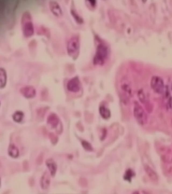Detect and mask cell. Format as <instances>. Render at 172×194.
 <instances>
[{
	"mask_svg": "<svg viewBox=\"0 0 172 194\" xmlns=\"http://www.w3.org/2000/svg\"><path fill=\"white\" fill-rule=\"evenodd\" d=\"M18 1L9 0L1 1L0 2V20L1 24L11 27L15 21V13Z\"/></svg>",
	"mask_w": 172,
	"mask_h": 194,
	"instance_id": "6da1fadb",
	"label": "cell"
},
{
	"mask_svg": "<svg viewBox=\"0 0 172 194\" xmlns=\"http://www.w3.org/2000/svg\"><path fill=\"white\" fill-rule=\"evenodd\" d=\"M21 23L24 35L27 37L32 36L34 33V27L31 16L29 12L26 11L23 13Z\"/></svg>",
	"mask_w": 172,
	"mask_h": 194,
	"instance_id": "7a4b0ae2",
	"label": "cell"
},
{
	"mask_svg": "<svg viewBox=\"0 0 172 194\" xmlns=\"http://www.w3.org/2000/svg\"><path fill=\"white\" fill-rule=\"evenodd\" d=\"M108 47L103 44H100L97 47L93 60L94 65H102L106 63L109 56Z\"/></svg>",
	"mask_w": 172,
	"mask_h": 194,
	"instance_id": "3957f363",
	"label": "cell"
},
{
	"mask_svg": "<svg viewBox=\"0 0 172 194\" xmlns=\"http://www.w3.org/2000/svg\"><path fill=\"white\" fill-rule=\"evenodd\" d=\"M80 42L78 36H73L68 40L67 44V51L71 57L76 58L78 56L79 51Z\"/></svg>",
	"mask_w": 172,
	"mask_h": 194,
	"instance_id": "277c9868",
	"label": "cell"
},
{
	"mask_svg": "<svg viewBox=\"0 0 172 194\" xmlns=\"http://www.w3.org/2000/svg\"><path fill=\"white\" fill-rule=\"evenodd\" d=\"M133 114L137 122L140 125H144L147 121V116L144 109L137 102L135 103Z\"/></svg>",
	"mask_w": 172,
	"mask_h": 194,
	"instance_id": "5b68a950",
	"label": "cell"
},
{
	"mask_svg": "<svg viewBox=\"0 0 172 194\" xmlns=\"http://www.w3.org/2000/svg\"><path fill=\"white\" fill-rule=\"evenodd\" d=\"M151 86L154 92L158 94L163 93L164 89V85L163 80L159 77H153L151 81Z\"/></svg>",
	"mask_w": 172,
	"mask_h": 194,
	"instance_id": "8992f818",
	"label": "cell"
},
{
	"mask_svg": "<svg viewBox=\"0 0 172 194\" xmlns=\"http://www.w3.org/2000/svg\"><path fill=\"white\" fill-rule=\"evenodd\" d=\"M67 88L71 92H78L80 89V85L78 78L75 77L70 80L67 85Z\"/></svg>",
	"mask_w": 172,
	"mask_h": 194,
	"instance_id": "52a82bcc",
	"label": "cell"
},
{
	"mask_svg": "<svg viewBox=\"0 0 172 194\" xmlns=\"http://www.w3.org/2000/svg\"><path fill=\"white\" fill-rule=\"evenodd\" d=\"M121 88L123 93L128 98L132 95V89L131 84L126 79L122 80L121 85Z\"/></svg>",
	"mask_w": 172,
	"mask_h": 194,
	"instance_id": "ba28073f",
	"label": "cell"
},
{
	"mask_svg": "<svg viewBox=\"0 0 172 194\" xmlns=\"http://www.w3.org/2000/svg\"><path fill=\"white\" fill-rule=\"evenodd\" d=\"M49 7L51 12L56 16L60 17L62 15V11L58 2L51 1L49 3Z\"/></svg>",
	"mask_w": 172,
	"mask_h": 194,
	"instance_id": "9c48e42d",
	"label": "cell"
},
{
	"mask_svg": "<svg viewBox=\"0 0 172 194\" xmlns=\"http://www.w3.org/2000/svg\"><path fill=\"white\" fill-rule=\"evenodd\" d=\"M20 91L24 96L27 98L34 97L36 94L35 89L30 86L23 87L21 89Z\"/></svg>",
	"mask_w": 172,
	"mask_h": 194,
	"instance_id": "30bf717a",
	"label": "cell"
},
{
	"mask_svg": "<svg viewBox=\"0 0 172 194\" xmlns=\"http://www.w3.org/2000/svg\"><path fill=\"white\" fill-rule=\"evenodd\" d=\"M50 183V177L48 172H46L43 175L40 180V184L42 188L46 190L48 188Z\"/></svg>",
	"mask_w": 172,
	"mask_h": 194,
	"instance_id": "8fae6325",
	"label": "cell"
},
{
	"mask_svg": "<svg viewBox=\"0 0 172 194\" xmlns=\"http://www.w3.org/2000/svg\"><path fill=\"white\" fill-rule=\"evenodd\" d=\"M47 122L52 127L55 128L59 124V119L58 116L55 114H52L48 117Z\"/></svg>",
	"mask_w": 172,
	"mask_h": 194,
	"instance_id": "7c38bea8",
	"label": "cell"
},
{
	"mask_svg": "<svg viewBox=\"0 0 172 194\" xmlns=\"http://www.w3.org/2000/svg\"><path fill=\"white\" fill-rule=\"evenodd\" d=\"M46 164L50 170L52 176H54L56 173L57 166L54 160L52 159H47Z\"/></svg>",
	"mask_w": 172,
	"mask_h": 194,
	"instance_id": "4fadbf2b",
	"label": "cell"
},
{
	"mask_svg": "<svg viewBox=\"0 0 172 194\" xmlns=\"http://www.w3.org/2000/svg\"><path fill=\"white\" fill-rule=\"evenodd\" d=\"M100 115L105 119H109L111 116V112L109 109L104 106H101L99 108Z\"/></svg>",
	"mask_w": 172,
	"mask_h": 194,
	"instance_id": "5bb4252c",
	"label": "cell"
},
{
	"mask_svg": "<svg viewBox=\"0 0 172 194\" xmlns=\"http://www.w3.org/2000/svg\"><path fill=\"white\" fill-rule=\"evenodd\" d=\"M8 152L9 155L13 158H17L19 155V150L14 145H11L9 146Z\"/></svg>",
	"mask_w": 172,
	"mask_h": 194,
	"instance_id": "9a60e30c",
	"label": "cell"
},
{
	"mask_svg": "<svg viewBox=\"0 0 172 194\" xmlns=\"http://www.w3.org/2000/svg\"><path fill=\"white\" fill-rule=\"evenodd\" d=\"M7 81V75L5 70L2 68L0 69V83L1 88L5 86Z\"/></svg>",
	"mask_w": 172,
	"mask_h": 194,
	"instance_id": "2e32d148",
	"label": "cell"
},
{
	"mask_svg": "<svg viewBox=\"0 0 172 194\" xmlns=\"http://www.w3.org/2000/svg\"><path fill=\"white\" fill-rule=\"evenodd\" d=\"M23 116V113L22 112H17L13 115V119L15 122H20L22 120Z\"/></svg>",
	"mask_w": 172,
	"mask_h": 194,
	"instance_id": "e0dca14e",
	"label": "cell"
},
{
	"mask_svg": "<svg viewBox=\"0 0 172 194\" xmlns=\"http://www.w3.org/2000/svg\"><path fill=\"white\" fill-rule=\"evenodd\" d=\"M49 138L51 142L53 144H55L58 141V138L53 133H51L49 135Z\"/></svg>",
	"mask_w": 172,
	"mask_h": 194,
	"instance_id": "ac0fdd59",
	"label": "cell"
},
{
	"mask_svg": "<svg viewBox=\"0 0 172 194\" xmlns=\"http://www.w3.org/2000/svg\"><path fill=\"white\" fill-rule=\"evenodd\" d=\"M133 172L131 169H128L125 174V177L126 180L130 181L131 180V178L133 176Z\"/></svg>",
	"mask_w": 172,
	"mask_h": 194,
	"instance_id": "d6986e66",
	"label": "cell"
},
{
	"mask_svg": "<svg viewBox=\"0 0 172 194\" xmlns=\"http://www.w3.org/2000/svg\"><path fill=\"white\" fill-rule=\"evenodd\" d=\"M83 146L84 148L88 150H92V148L90 144L87 142V141H83L82 143Z\"/></svg>",
	"mask_w": 172,
	"mask_h": 194,
	"instance_id": "ffe728a7",
	"label": "cell"
},
{
	"mask_svg": "<svg viewBox=\"0 0 172 194\" xmlns=\"http://www.w3.org/2000/svg\"><path fill=\"white\" fill-rule=\"evenodd\" d=\"M43 160V155L42 154H41L37 157L36 159V162L37 164L39 165L41 164Z\"/></svg>",
	"mask_w": 172,
	"mask_h": 194,
	"instance_id": "44dd1931",
	"label": "cell"
},
{
	"mask_svg": "<svg viewBox=\"0 0 172 194\" xmlns=\"http://www.w3.org/2000/svg\"><path fill=\"white\" fill-rule=\"evenodd\" d=\"M169 103L170 108H172V98L170 99Z\"/></svg>",
	"mask_w": 172,
	"mask_h": 194,
	"instance_id": "7402d4cb",
	"label": "cell"
},
{
	"mask_svg": "<svg viewBox=\"0 0 172 194\" xmlns=\"http://www.w3.org/2000/svg\"><path fill=\"white\" fill-rule=\"evenodd\" d=\"M27 162H24V168L26 169H27V168L28 167V164H27Z\"/></svg>",
	"mask_w": 172,
	"mask_h": 194,
	"instance_id": "603a6c76",
	"label": "cell"
},
{
	"mask_svg": "<svg viewBox=\"0 0 172 194\" xmlns=\"http://www.w3.org/2000/svg\"></svg>",
	"mask_w": 172,
	"mask_h": 194,
	"instance_id": "cb8c5ba5",
	"label": "cell"
}]
</instances>
